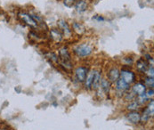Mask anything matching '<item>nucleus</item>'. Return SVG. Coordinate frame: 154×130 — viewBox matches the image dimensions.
Here are the masks:
<instances>
[{
    "label": "nucleus",
    "mask_w": 154,
    "mask_h": 130,
    "mask_svg": "<svg viewBox=\"0 0 154 130\" xmlns=\"http://www.w3.org/2000/svg\"><path fill=\"white\" fill-rule=\"evenodd\" d=\"M62 65L67 69V70H71L72 69V63H71V57L69 54V52L67 47H63L59 51V56Z\"/></svg>",
    "instance_id": "nucleus-1"
},
{
    "label": "nucleus",
    "mask_w": 154,
    "mask_h": 130,
    "mask_svg": "<svg viewBox=\"0 0 154 130\" xmlns=\"http://www.w3.org/2000/svg\"><path fill=\"white\" fill-rule=\"evenodd\" d=\"M145 91H146V86L142 83H137L133 87V93L137 95H141L144 94Z\"/></svg>",
    "instance_id": "nucleus-11"
},
{
    "label": "nucleus",
    "mask_w": 154,
    "mask_h": 130,
    "mask_svg": "<svg viewBox=\"0 0 154 130\" xmlns=\"http://www.w3.org/2000/svg\"><path fill=\"white\" fill-rule=\"evenodd\" d=\"M127 117H128V119L133 124H137L141 121V115L136 111L129 112Z\"/></svg>",
    "instance_id": "nucleus-10"
},
{
    "label": "nucleus",
    "mask_w": 154,
    "mask_h": 130,
    "mask_svg": "<svg viewBox=\"0 0 154 130\" xmlns=\"http://www.w3.org/2000/svg\"><path fill=\"white\" fill-rule=\"evenodd\" d=\"M136 66H137V69L139 71L143 72V73H145L147 71V70L149 69V63L147 61H145L144 59H139L136 63Z\"/></svg>",
    "instance_id": "nucleus-9"
},
{
    "label": "nucleus",
    "mask_w": 154,
    "mask_h": 130,
    "mask_svg": "<svg viewBox=\"0 0 154 130\" xmlns=\"http://www.w3.org/2000/svg\"><path fill=\"white\" fill-rule=\"evenodd\" d=\"M18 17L23 23H25L26 25L32 29H37L38 27V23L33 18V16L26 12H20L18 14Z\"/></svg>",
    "instance_id": "nucleus-2"
},
{
    "label": "nucleus",
    "mask_w": 154,
    "mask_h": 130,
    "mask_svg": "<svg viewBox=\"0 0 154 130\" xmlns=\"http://www.w3.org/2000/svg\"><path fill=\"white\" fill-rule=\"evenodd\" d=\"M119 70L117 68L111 69L108 73V78L111 82H115L119 79Z\"/></svg>",
    "instance_id": "nucleus-12"
},
{
    "label": "nucleus",
    "mask_w": 154,
    "mask_h": 130,
    "mask_svg": "<svg viewBox=\"0 0 154 130\" xmlns=\"http://www.w3.org/2000/svg\"><path fill=\"white\" fill-rule=\"evenodd\" d=\"M153 105L154 102L152 100V102L149 104L148 107L144 110L143 114V116L141 117V120H143V121H147V120H149V119H151V117L153 115Z\"/></svg>",
    "instance_id": "nucleus-5"
},
{
    "label": "nucleus",
    "mask_w": 154,
    "mask_h": 130,
    "mask_svg": "<svg viewBox=\"0 0 154 130\" xmlns=\"http://www.w3.org/2000/svg\"><path fill=\"white\" fill-rule=\"evenodd\" d=\"M74 52L79 57H88L92 54L93 49L90 45H88L87 44H82V45H77L74 49Z\"/></svg>",
    "instance_id": "nucleus-3"
},
{
    "label": "nucleus",
    "mask_w": 154,
    "mask_h": 130,
    "mask_svg": "<svg viewBox=\"0 0 154 130\" xmlns=\"http://www.w3.org/2000/svg\"><path fill=\"white\" fill-rule=\"evenodd\" d=\"M117 82V89L120 90V91H125L127 89L129 88V85L128 83H126L123 79H121L120 78L116 81Z\"/></svg>",
    "instance_id": "nucleus-16"
},
{
    "label": "nucleus",
    "mask_w": 154,
    "mask_h": 130,
    "mask_svg": "<svg viewBox=\"0 0 154 130\" xmlns=\"http://www.w3.org/2000/svg\"><path fill=\"white\" fill-rule=\"evenodd\" d=\"M75 8L79 13H83L88 9V3L85 0H79L75 4Z\"/></svg>",
    "instance_id": "nucleus-13"
},
{
    "label": "nucleus",
    "mask_w": 154,
    "mask_h": 130,
    "mask_svg": "<svg viewBox=\"0 0 154 130\" xmlns=\"http://www.w3.org/2000/svg\"><path fill=\"white\" fill-rule=\"evenodd\" d=\"M137 106H138V102L137 101H135V102H133L131 103L129 105H128V110H135V109L137 108Z\"/></svg>",
    "instance_id": "nucleus-21"
},
{
    "label": "nucleus",
    "mask_w": 154,
    "mask_h": 130,
    "mask_svg": "<svg viewBox=\"0 0 154 130\" xmlns=\"http://www.w3.org/2000/svg\"><path fill=\"white\" fill-rule=\"evenodd\" d=\"M119 78L121 79H123L128 85L132 84L133 82H134V80H135L134 73L131 70H122L121 72L119 73Z\"/></svg>",
    "instance_id": "nucleus-4"
},
{
    "label": "nucleus",
    "mask_w": 154,
    "mask_h": 130,
    "mask_svg": "<svg viewBox=\"0 0 154 130\" xmlns=\"http://www.w3.org/2000/svg\"><path fill=\"white\" fill-rule=\"evenodd\" d=\"M63 4L67 7H71V6L75 5L76 2H75V0H63Z\"/></svg>",
    "instance_id": "nucleus-19"
},
{
    "label": "nucleus",
    "mask_w": 154,
    "mask_h": 130,
    "mask_svg": "<svg viewBox=\"0 0 154 130\" xmlns=\"http://www.w3.org/2000/svg\"><path fill=\"white\" fill-rule=\"evenodd\" d=\"M58 27H59V30L65 37H69V36L71 35V29H70L69 24L65 21H63V20L59 21L58 22Z\"/></svg>",
    "instance_id": "nucleus-7"
},
{
    "label": "nucleus",
    "mask_w": 154,
    "mask_h": 130,
    "mask_svg": "<svg viewBox=\"0 0 154 130\" xmlns=\"http://www.w3.org/2000/svg\"><path fill=\"white\" fill-rule=\"evenodd\" d=\"M50 38L52 39L53 41L59 43L63 40V34L62 32L57 29H52L50 30Z\"/></svg>",
    "instance_id": "nucleus-8"
},
{
    "label": "nucleus",
    "mask_w": 154,
    "mask_h": 130,
    "mask_svg": "<svg viewBox=\"0 0 154 130\" xmlns=\"http://www.w3.org/2000/svg\"><path fill=\"white\" fill-rule=\"evenodd\" d=\"M145 73L148 74V77L149 78H153V66L149 67V69L147 70V71Z\"/></svg>",
    "instance_id": "nucleus-20"
},
{
    "label": "nucleus",
    "mask_w": 154,
    "mask_h": 130,
    "mask_svg": "<svg viewBox=\"0 0 154 130\" xmlns=\"http://www.w3.org/2000/svg\"><path fill=\"white\" fill-rule=\"evenodd\" d=\"M100 84H101V87H102V89L103 90V92L105 93V94H108L109 92H110V83L107 80V79H102L101 80V82H100Z\"/></svg>",
    "instance_id": "nucleus-17"
},
{
    "label": "nucleus",
    "mask_w": 154,
    "mask_h": 130,
    "mask_svg": "<svg viewBox=\"0 0 154 130\" xmlns=\"http://www.w3.org/2000/svg\"><path fill=\"white\" fill-rule=\"evenodd\" d=\"M72 28H73V30H74L77 34H79V35H82V34H84L85 31H86V29H85L84 25L81 24V23H79V22H73Z\"/></svg>",
    "instance_id": "nucleus-15"
},
{
    "label": "nucleus",
    "mask_w": 154,
    "mask_h": 130,
    "mask_svg": "<svg viewBox=\"0 0 154 130\" xmlns=\"http://www.w3.org/2000/svg\"><path fill=\"white\" fill-rule=\"evenodd\" d=\"M100 82H101V74L99 71L94 70V79H93V82H92V88L94 89H97L100 87Z\"/></svg>",
    "instance_id": "nucleus-14"
},
{
    "label": "nucleus",
    "mask_w": 154,
    "mask_h": 130,
    "mask_svg": "<svg viewBox=\"0 0 154 130\" xmlns=\"http://www.w3.org/2000/svg\"><path fill=\"white\" fill-rule=\"evenodd\" d=\"M146 82H147V84H148L149 87H151L152 88L153 87V78H148L146 79Z\"/></svg>",
    "instance_id": "nucleus-22"
},
{
    "label": "nucleus",
    "mask_w": 154,
    "mask_h": 130,
    "mask_svg": "<svg viewBox=\"0 0 154 130\" xmlns=\"http://www.w3.org/2000/svg\"><path fill=\"white\" fill-rule=\"evenodd\" d=\"M76 78L79 82H84L87 78V73H88V69L86 67H79L76 69Z\"/></svg>",
    "instance_id": "nucleus-6"
},
{
    "label": "nucleus",
    "mask_w": 154,
    "mask_h": 130,
    "mask_svg": "<svg viewBox=\"0 0 154 130\" xmlns=\"http://www.w3.org/2000/svg\"><path fill=\"white\" fill-rule=\"evenodd\" d=\"M94 70H92L89 72L88 76L87 77V79H86V87L88 89H91L92 88V82H93V79H94Z\"/></svg>",
    "instance_id": "nucleus-18"
}]
</instances>
